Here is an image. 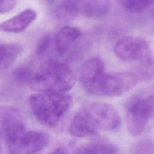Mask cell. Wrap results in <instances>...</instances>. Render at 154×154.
<instances>
[{"mask_svg":"<svg viewBox=\"0 0 154 154\" xmlns=\"http://www.w3.org/2000/svg\"><path fill=\"white\" fill-rule=\"evenodd\" d=\"M154 0H122L124 9L132 13H140L149 8Z\"/></svg>","mask_w":154,"mask_h":154,"instance_id":"obj_15","label":"cell"},{"mask_svg":"<svg viewBox=\"0 0 154 154\" xmlns=\"http://www.w3.org/2000/svg\"><path fill=\"white\" fill-rule=\"evenodd\" d=\"M81 30L76 26H64L57 33L55 37V50L60 55L64 54L72 45L79 38Z\"/></svg>","mask_w":154,"mask_h":154,"instance_id":"obj_11","label":"cell"},{"mask_svg":"<svg viewBox=\"0 0 154 154\" xmlns=\"http://www.w3.org/2000/svg\"><path fill=\"white\" fill-rule=\"evenodd\" d=\"M51 41V38L48 34H44L40 37L38 41L35 50V53L38 56H42L46 52L50 46Z\"/></svg>","mask_w":154,"mask_h":154,"instance_id":"obj_18","label":"cell"},{"mask_svg":"<svg viewBox=\"0 0 154 154\" xmlns=\"http://www.w3.org/2000/svg\"><path fill=\"white\" fill-rule=\"evenodd\" d=\"M34 75L33 71L26 66L19 67L13 72V79L17 83L22 85H29Z\"/></svg>","mask_w":154,"mask_h":154,"instance_id":"obj_16","label":"cell"},{"mask_svg":"<svg viewBox=\"0 0 154 154\" xmlns=\"http://www.w3.org/2000/svg\"><path fill=\"white\" fill-rule=\"evenodd\" d=\"M17 0H0V13L1 14L11 11L16 6Z\"/></svg>","mask_w":154,"mask_h":154,"instance_id":"obj_19","label":"cell"},{"mask_svg":"<svg viewBox=\"0 0 154 154\" xmlns=\"http://www.w3.org/2000/svg\"><path fill=\"white\" fill-rule=\"evenodd\" d=\"M79 14L91 19L100 18L109 11V0H78Z\"/></svg>","mask_w":154,"mask_h":154,"instance_id":"obj_10","label":"cell"},{"mask_svg":"<svg viewBox=\"0 0 154 154\" xmlns=\"http://www.w3.org/2000/svg\"><path fill=\"white\" fill-rule=\"evenodd\" d=\"M104 73L105 65L100 58L94 57L88 59L79 72V81L82 87L87 91Z\"/></svg>","mask_w":154,"mask_h":154,"instance_id":"obj_8","label":"cell"},{"mask_svg":"<svg viewBox=\"0 0 154 154\" xmlns=\"http://www.w3.org/2000/svg\"><path fill=\"white\" fill-rule=\"evenodd\" d=\"M118 147L110 143L94 142L76 147L74 154H117Z\"/></svg>","mask_w":154,"mask_h":154,"instance_id":"obj_13","label":"cell"},{"mask_svg":"<svg viewBox=\"0 0 154 154\" xmlns=\"http://www.w3.org/2000/svg\"><path fill=\"white\" fill-rule=\"evenodd\" d=\"M23 51L22 46L15 43H1L0 45V67L2 70L10 68Z\"/></svg>","mask_w":154,"mask_h":154,"instance_id":"obj_12","label":"cell"},{"mask_svg":"<svg viewBox=\"0 0 154 154\" xmlns=\"http://www.w3.org/2000/svg\"><path fill=\"white\" fill-rule=\"evenodd\" d=\"M114 52L120 60L125 61H149L152 54L146 40L132 35L120 38L114 45Z\"/></svg>","mask_w":154,"mask_h":154,"instance_id":"obj_7","label":"cell"},{"mask_svg":"<svg viewBox=\"0 0 154 154\" xmlns=\"http://www.w3.org/2000/svg\"><path fill=\"white\" fill-rule=\"evenodd\" d=\"M49 154H68L66 150L63 147H57L54 150H52Z\"/></svg>","mask_w":154,"mask_h":154,"instance_id":"obj_20","label":"cell"},{"mask_svg":"<svg viewBox=\"0 0 154 154\" xmlns=\"http://www.w3.org/2000/svg\"><path fill=\"white\" fill-rule=\"evenodd\" d=\"M72 103V96L66 93L38 92L29 98L35 117L41 124L48 127H53L60 122Z\"/></svg>","mask_w":154,"mask_h":154,"instance_id":"obj_3","label":"cell"},{"mask_svg":"<svg viewBox=\"0 0 154 154\" xmlns=\"http://www.w3.org/2000/svg\"><path fill=\"white\" fill-rule=\"evenodd\" d=\"M154 144L150 139H143L138 141L132 149V154H153Z\"/></svg>","mask_w":154,"mask_h":154,"instance_id":"obj_17","label":"cell"},{"mask_svg":"<svg viewBox=\"0 0 154 154\" xmlns=\"http://www.w3.org/2000/svg\"><path fill=\"white\" fill-rule=\"evenodd\" d=\"M43 1H45L46 3L48 4H53L56 0H43Z\"/></svg>","mask_w":154,"mask_h":154,"instance_id":"obj_21","label":"cell"},{"mask_svg":"<svg viewBox=\"0 0 154 154\" xmlns=\"http://www.w3.org/2000/svg\"><path fill=\"white\" fill-rule=\"evenodd\" d=\"M1 132L9 154H38L49 143L44 132L29 130L11 112H1Z\"/></svg>","mask_w":154,"mask_h":154,"instance_id":"obj_1","label":"cell"},{"mask_svg":"<svg viewBox=\"0 0 154 154\" xmlns=\"http://www.w3.org/2000/svg\"><path fill=\"white\" fill-rule=\"evenodd\" d=\"M75 82L76 76L67 64L49 61L35 73L29 86L37 92L66 93L73 88Z\"/></svg>","mask_w":154,"mask_h":154,"instance_id":"obj_2","label":"cell"},{"mask_svg":"<svg viewBox=\"0 0 154 154\" xmlns=\"http://www.w3.org/2000/svg\"><path fill=\"white\" fill-rule=\"evenodd\" d=\"M37 12L32 9H26L8 19L0 25L1 31L19 33L25 31L37 18Z\"/></svg>","mask_w":154,"mask_h":154,"instance_id":"obj_9","label":"cell"},{"mask_svg":"<svg viewBox=\"0 0 154 154\" xmlns=\"http://www.w3.org/2000/svg\"><path fill=\"white\" fill-rule=\"evenodd\" d=\"M77 0H62L55 10V14L60 20H69L79 14Z\"/></svg>","mask_w":154,"mask_h":154,"instance_id":"obj_14","label":"cell"},{"mask_svg":"<svg viewBox=\"0 0 154 154\" xmlns=\"http://www.w3.org/2000/svg\"><path fill=\"white\" fill-rule=\"evenodd\" d=\"M93 130L97 134L100 130L114 131L120 125L121 119L117 111L110 105L92 102L81 109Z\"/></svg>","mask_w":154,"mask_h":154,"instance_id":"obj_6","label":"cell"},{"mask_svg":"<svg viewBox=\"0 0 154 154\" xmlns=\"http://www.w3.org/2000/svg\"><path fill=\"white\" fill-rule=\"evenodd\" d=\"M128 130L132 135L139 136L154 125V94H136L125 103Z\"/></svg>","mask_w":154,"mask_h":154,"instance_id":"obj_4","label":"cell"},{"mask_svg":"<svg viewBox=\"0 0 154 154\" xmlns=\"http://www.w3.org/2000/svg\"><path fill=\"white\" fill-rule=\"evenodd\" d=\"M138 81L135 74L129 72H105L87 92L99 96L119 97L132 89Z\"/></svg>","mask_w":154,"mask_h":154,"instance_id":"obj_5","label":"cell"}]
</instances>
